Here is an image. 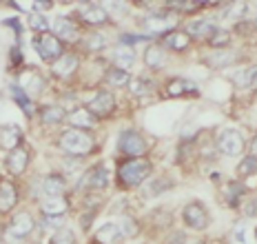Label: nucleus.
Instances as JSON below:
<instances>
[{"label": "nucleus", "mask_w": 257, "mask_h": 244, "mask_svg": "<svg viewBox=\"0 0 257 244\" xmlns=\"http://www.w3.org/2000/svg\"><path fill=\"white\" fill-rule=\"evenodd\" d=\"M246 213H248V215H255V213H257V202H250L248 209H246Z\"/></svg>", "instance_id": "nucleus-45"}, {"label": "nucleus", "mask_w": 257, "mask_h": 244, "mask_svg": "<svg viewBox=\"0 0 257 244\" xmlns=\"http://www.w3.org/2000/svg\"><path fill=\"white\" fill-rule=\"evenodd\" d=\"M42 87H45V80H42V78H34L31 84H29V91L31 93H38V91H42Z\"/></svg>", "instance_id": "nucleus-42"}, {"label": "nucleus", "mask_w": 257, "mask_h": 244, "mask_svg": "<svg viewBox=\"0 0 257 244\" xmlns=\"http://www.w3.org/2000/svg\"><path fill=\"white\" fill-rule=\"evenodd\" d=\"M173 25V18H169L167 14H153L144 20V29L151 31V34H160V31L169 29Z\"/></svg>", "instance_id": "nucleus-15"}, {"label": "nucleus", "mask_w": 257, "mask_h": 244, "mask_svg": "<svg viewBox=\"0 0 257 244\" xmlns=\"http://www.w3.org/2000/svg\"><path fill=\"white\" fill-rule=\"evenodd\" d=\"M40 206H42V213L47 217H62L69 209L67 200H64L62 195H58V198H45Z\"/></svg>", "instance_id": "nucleus-11"}, {"label": "nucleus", "mask_w": 257, "mask_h": 244, "mask_svg": "<svg viewBox=\"0 0 257 244\" xmlns=\"http://www.w3.org/2000/svg\"><path fill=\"white\" fill-rule=\"evenodd\" d=\"M189 244H202V242H195V240H191V242H189Z\"/></svg>", "instance_id": "nucleus-48"}, {"label": "nucleus", "mask_w": 257, "mask_h": 244, "mask_svg": "<svg viewBox=\"0 0 257 244\" xmlns=\"http://www.w3.org/2000/svg\"><path fill=\"white\" fill-rule=\"evenodd\" d=\"M255 171H257V158H253V156H246L237 167L239 176H250V173H255Z\"/></svg>", "instance_id": "nucleus-34"}, {"label": "nucleus", "mask_w": 257, "mask_h": 244, "mask_svg": "<svg viewBox=\"0 0 257 244\" xmlns=\"http://www.w3.org/2000/svg\"><path fill=\"white\" fill-rule=\"evenodd\" d=\"M235 51H217V54H213L211 58H208V62H215V65H228L231 60H235Z\"/></svg>", "instance_id": "nucleus-35"}, {"label": "nucleus", "mask_w": 257, "mask_h": 244, "mask_svg": "<svg viewBox=\"0 0 257 244\" xmlns=\"http://www.w3.org/2000/svg\"><path fill=\"white\" fill-rule=\"evenodd\" d=\"M117 149H120L122 153H126V156L138 158L147 151V142H144V138L140 134H136V131H124V134L120 136Z\"/></svg>", "instance_id": "nucleus-6"}, {"label": "nucleus", "mask_w": 257, "mask_h": 244, "mask_svg": "<svg viewBox=\"0 0 257 244\" xmlns=\"http://www.w3.org/2000/svg\"><path fill=\"white\" fill-rule=\"evenodd\" d=\"M149 173H151V162L142 160V158H133V160H126L124 164H122L120 171H117V176H120L122 184H126V187H136V184H140Z\"/></svg>", "instance_id": "nucleus-2"}, {"label": "nucleus", "mask_w": 257, "mask_h": 244, "mask_svg": "<svg viewBox=\"0 0 257 244\" xmlns=\"http://www.w3.org/2000/svg\"><path fill=\"white\" fill-rule=\"evenodd\" d=\"M171 244H184V242H171Z\"/></svg>", "instance_id": "nucleus-49"}, {"label": "nucleus", "mask_w": 257, "mask_h": 244, "mask_svg": "<svg viewBox=\"0 0 257 244\" xmlns=\"http://www.w3.org/2000/svg\"><path fill=\"white\" fill-rule=\"evenodd\" d=\"M140 40H144L142 36H128V34H124V36H122V45H126V47L136 45V42H140Z\"/></svg>", "instance_id": "nucleus-43"}, {"label": "nucleus", "mask_w": 257, "mask_h": 244, "mask_svg": "<svg viewBox=\"0 0 257 244\" xmlns=\"http://www.w3.org/2000/svg\"><path fill=\"white\" fill-rule=\"evenodd\" d=\"M12 91H14V98H16V102L20 104V107L25 109V113L27 115H34V104H31V100L27 98V93L25 91H20V87H12Z\"/></svg>", "instance_id": "nucleus-30"}, {"label": "nucleus", "mask_w": 257, "mask_h": 244, "mask_svg": "<svg viewBox=\"0 0 257 244\" xmlns=\"http://www.w3.org/2000/svg\"><path fill=\"white\" fill-rule=\"evenodd\" d=\"M34 226H36L34 217L27 213V211H23V213L14 215V220L7 224V235L12 237V240H23V237H27L34 231Z\"/></svg>", "instance_id": "nucleus-5"}, {"label": "nucleus", "mask_w": 257, "mask_h": 244, "mask_svg": "<svg viewBox=\"0 0 257 244\" xmlns=\"http://www.w3.org/2000/svg\"><path fill=\"white\" fill-rule=\"evenodd\" d=\"M51 244H76V235L69 229H58L51 237Z\"/></svg>", "instance_id": "nucleus-32"}, {"label": "nucleus", "mask_w": 257, "mask_h": 244, "mask_svg": "<svg viewBox=\"0 0 257 244\" xmlns=\"http://www.w3.org/2000/svg\"><path fill=\"white\" fill-rule=\"evenodd\" d=\"M82 187H89V189H104L106 187V169L102 164L91 169L87 173V178L82 180Z\"/></svg>", "instance_id": "nucleus-16"}, {"label": "nucleus", "mask_w": 257, "mask_h": 244, "mask_svg": "<svg viewBox=\"0 0 257 244\" xmlns=\"http://www.w3.org/2000/svg\"><path fill=\"white\" fill-rule=\"evenodd\" d=\"M111 58H113L117 69L126 71V69H131L133 62H136V51H133L131 47H126V45H120V47H115V49L111 51Z\"/></svg>", "instance_id": "nucleus-12"}, {"label": "nucleus", "mask_w": 257, "mask_h": 244, "mask_svg": "<svg viewBox=\"0 0 257 244\" xmlns=\"http://www.w3.org/2000/svg\"><path fill=\"white\" fill-rule=\"evenodd\" d=\"M76 67H78V58L71 56V54H64L56 60L53 73H56V76H69L71 71H76Z\"/></svg>", "instance_id": "nucleus-20"}, {"label": "nucleus", "mask_w": 257, "mask_h": 244, "mask_svg": "<svg viewBox=\"0 0 257 244\" xmlns=\"http://www.w3.org/2000/svg\"><path fill=\"white\" fill-rule=\"evenodd\" d=\"M217 31V27L208 20H193L189 23V36H195V38H208Z\"/></svg>", "instance_id": "nucleus-19"}, {"label": "nucleus", "mask_w": 257, "mask_h": 244, "mask_svg": "<svg viewBox=\"0 0 257 244\" xmlns=\"http://www.w3.org/2000/svg\"><path fill=\"white\" fill-rule=\"evenodd\" d=\"M122 237L124 235H122L117 222H106V224H102L98 231H95V240L100 244H120Z\"/></svg>", "instance_id": "nucleus-10"}, {"label": "nucleus", "mask_w": 257, "mask_h": 244, "mask_svg": "<svg viewBox=\"0 0 257 244\" xmlns=\"http://www.w3.org/2000/svg\"><path fill=\"white\" fill-rule=\"evenodd\" d=\"M27 164H29V153H27V149H20L18 147V149H14L7 156V167L14 176H20L27 169Z\"/></svg>", "instance_id": "nucleus-13"}, {"label": "nucleus", "mask_w": 257, "mask_h": 244, "mask_svg": "<svg viewBox=\"0 0 257 244\" xmlns=\"http://www.w3.org/2000/svg\"><path fill=\"white\" fill-rule=\"evenodd\" d=\"M40 115H42V120H45L47 125H58V122L64 120V111H62V107H58V104H53V107H45L40 111Z\"/></svg>", "instance_id": "nucleus-26"}, {"label": "nucleus", "mask_w": 257, "mask_h": 244, "mask_svg": "<svg viewBox=\"0 0 257 244\" xmlns=\"http://www.w3.org/2000/svg\"><path fill=\"white\" fill-rule=\"evenodd\" d=\"M169 187V180H164V178H158V180H153V182H149L147 187L142 189V195L144 198H155V195H160L162 191H167Z\"/></svg>", "instance_id": "nucleus-27"}, {"label": "nucleus", "mask_w": 257, "mask_h": 244, "mask_svg": "<svg viewBox=\"0 0 257 244\" xmlns=\"http://www.w3.org/2000/svg\"><path fill=\"white\" fill-rule=\"evenodd\" d=\"M113 107H115V98L109 91H98L89 100V111L93 115H106L113 111Z\"/></svg>", "instance_id": "nucleus-8"}, {"label": "nucleus", "mask_w": 257, "mask_h": 244, "mask_svg": "<svg viewBox=\"0 0 257 244\" xmlns=\"http://www.w3.org/2000/svg\"><path fill=\"white\" fill-rule=\"evenodd\" d=\"M104 7H106V9H124L126 5H124V3H106Z\"/></svg>", "instance_id": "nucleus-44"}, {"label": "nucleus", "mask_w": 257, "mask_h": 244, "mask_svg": "<svg viewBox=\"0 0 257 244\" xmlns=\"http://www.w3.org/2000/svg\"><path fill=\"white\" fill-rule=\"evenodd\" d=\"M228 40H231V36H228L226 31H222V29H217L215 34L211 36V45L217 47V49H224V47L228 45Z\"/></svg>", "instance_id": "nucleus-36"}, {"label": "nucleus", "mask_w": 257, "mask_h": 244, "mask_svg": "<svg viewBox=\"0 0 257 244\" xmlns=\"http://www.w3.org/2000/svg\"><path fill=\"white\" fill-rule=\"evenodd\" d=\"M128 89H131V93H136V95L149 93V91H151V80H144V78H136V80L128 82Z\"/></svg>", "instance_id": "nucleus-33"}, {"label": "nucleus", "mask_w": 257, "mask_h": 244, "mask_svg": "<svg viewBox=\"0 0 257 244\" xmlns=\"http://www.w3.org/2000/svg\"><path fill=\"white\" fill-rule=\"evenodd\" d=\"M255 235H257V231H255Z\"/></svg>", "instance_id": "nucleus-50"}, {"label": "nucleus", "mask_w": 257, "mask_h": 244, "mask_svg": "<svg viewBox=\"0 0 257 244\" xmlns=\"http://www.w3.org/2000/svg\"><path fill=\"white\" fill-rule=\"evenodd\" d=\"M244 233H246V226H244V224H237V226L233 229V240L237 242V244H246V242H244Z\"/></svg>", "instance_id": "nucleus-40"}, {"label": "nucleus", "mask_w": 257, "mask_h": 244, "mask_svg": "<svg viewBox=\"0 0 257 244\" xmlns=\"http://www.w3.org/2000/svg\"><path fill=\"white\" fill-rule=\"evenodd\" d=\"M250 151H253V158H257V136H255V140H253V147H250Z\"/></svg>", "instance_id": "nucleus-46"}, {"label": "nucleus", "mask_w": 257, "mask_h": 244, "mask_svg": "<svg viewBox=\"0 0 257 244\" xmlns=\"http://www.w3.org/2000/svg\"><path fill=\"white\" fill-rule=\"evenodd\" d=\"M189 42H191V36L186 31H171V34H167V38H164V45L175 51H184L189 47Z\"/></svg>", "instance_id": "nucleus-21"}, {"label": "nucleus", "mask_w": 257, "mask_h": 244, "mask_svg": "<svg viewBox=\"0 0 257 244\" xmlns=\"http://www.w3.org/2000/svg\"><path fill=\"white\" fill-rule=\"evenodd\" d=\"M34 45H36V51L40 54V58H45V60H53V58L62 56L60 40H58V36L49 34V31H47V34H40Z\"/></svg>", "instance_id": "nucleus-4"}, {"label": "nucleus", "mask_w": 257, "mask_h": 244, "mask_svg": "<svg viewBox=\"0 0 257 244\" xmlns=\"http://www.w3.org/2000/svg\"><path fill=\"white\" fill-rule=\"evenodd\" d=\"M20 140H23V131L16 125H3L0 127V147L7 151H14L20 147Z\"/></svg>", "instance_id": "nucleus-9"}, {"label": "nucleus", "mask_w": 257, "mask_h": 244, "mask_svg": "<svg viewBox=\"0 0 257 244\" xmlns=\"http://www.w3.org/2000/svg\"><path fill=\"white\" fill-rule=\"evenodd\" d=\"M106 45V40L102 38V36L100 34H93V36H89V40H87V47L91 51H100L102 49V47Z\"/></svg>", "instance_id": "nucleus-38"}, {"label": "nucleus", "mask_w": 257, "mask_h": 244, "mask_svg": "<svg viewBox=\"0 0 257 244\" xmlns=\"http://www.w3.org/2000/svg\"><path fill=\"white\" fill-rule=\"evenodd\" d=\"M217 147L222 149V153H226V156H239V153L244 151V138L239 131H235V129H226V131H222L217 138Z\"/></svg>", "instance_id": "nucleus-3"}, {"label": "nucleus", "mask_w": 257, "mask_h": 244, "mask_svg": "<svg viewBox=\"0 0 257 244\" xmlns=\"http://www.w3.org/2000/svg\"><path fill=\"white\" fill-rule=\"evenodd\" d=\"M64 191V180L60 176H47L42 180V193L45 198H58Z\"/></svg>", "instance_id": "nucleus-18"}, {"label": "nucleus", "mask_w": 257, "mask_h": 244, "mask_svg": "<svg viewBox=\"0 0 257 244\" xmlns=\"http://www.w3.org/2000/svg\"><path fill=\"white\" fill-rule=\"evenodd\" d=\"M18 193L12 182H0V211H9L16 206Z\"/></svg>", "instance_id": "nucleus-17"}, {"label": "nucleus", "mask_w": 257, "mask_h": 244, "mask_svg": "<svg viewBox=\"0 0 257 244\" xmlns=\"http://www.w3.org/2000/svg\"><path fill=\"white\" fill-rule=\"evenodd\" d=\"M69 120H71L73 129L76 127H82V129H87V127H93V113H91L89 109H76L71 115H69Z\"/></svg>", "instance_id": "nucleus-23"}, {"label": "nucleus", "mask_w": 257, "mask_h": 244, "mask_svg": "<svg viewBox=\"0 0 257 244\" xmlns=\"http://www.w3.org/2000/svg\"><path fill=\"white\" fill-rule=\"evenodd\" d=\"M244 14H246V5L244 3H235V5L228 7V12L224 16H226V18H231V20H239Z\"/></svg>", "instance_id": "nucleus-37"}, {"label": "nucleus", "mask_w": 257, "mask_h": 244, "mask_svg": "<svg viewBox=\"0 0 257 244\" xmlns=\"http://www.w3.org/2000/svg\"><path fill=\"white\" fill-rule=\"evenodd\" d=\"M29 29H34V31H38V34H47V29H49V23H47V18L45 16H40V14H29Z\"/></svg>", "instance_id": "nucleus-31"}, {"label": "nucleus", "mask_w": 257, "mask_h": 244, "mask_svg": "<svg viewBox=\"0 0 257 244\" xmlns=\"http://www.w3.org/2000/svg\"><path fill=\"white\" fill-rule=\"evenodd\" d=\"M184 222L191 226V229H206L208 226V213L202 202H191L184 206Z\"/></svg>", "instance_id": "nucleus-7"}, {"label": "nucleus", "mask_w": 257, "mask_h": 244, "mask_svg": "<svg viewBox=\"0 0 257 244\" xmlns=\"http://www.w3.org/2000/svg\"><path fill=\"white\" fill-rule=\"evenodd\" d=\"M106 82L113 84V87H124V84L131 82V78H128V73L122 71V69H111V71L106 73Z\"/></svg>", "instance_id": "nucleus-28"}, {"label": "nucleus", "mask_w": 257, "mask_h": 244, "mask_svg": "<svg viewBox=\"0 0 257 244\" xmlns=\"http://www.w3.org/2000/svg\"><path fill=\"white\" fill-rule=\"evenodd\" d=\"M144 62H147L151 69H160L164 65V51H162V47H149L147 49V54H144Z\"/></svg>", "instance_id": "nucleus-24"}, {"label": "nucleus", "mask_w": 257, "mask_h": 244, "mask_svg": "<svg viewBox=\"0 0 257 244\" xmlns=\"http://www.w3.org/2000/svg\"><path fill=\"white\" fill-rule=\"evenodd\" d=\"M246 87H255L257 89V67L246 69Z\"/></svg>", "instance_id": "nucleus-39"}, {"label": "nucleus", "mask_w": 257, "mask_h": 244, "mask_svg": "<svg viewBox=\"0 0 257 244\" xmlns=\"http://www.w3.org/2000/svg\"><path fill=\"white\" fill-rule=\"evenodd\" d=\"M53 29H56L58 34V40H67V42H73L78 38V27L76 23H71L69 18H56V23H53Z\"/></svg>", "instance_id": "nucleus-14"}, {"label": "nucleus", "mask_w": 257, "mask_h": 244, "mask_svg": "<svg viewBox=\"0 0 257 244\" xmlns=\"http://www.w3.org/2000/svg\"><path fill=\"white\" fill-rule=\"evenodd\" d=\"M36 7H38V9H45V7H51V3H36Z\"/></svg>", "instance_id": "nucleus-47"}, {"label": "nucleus", "mask_w": 257, "mask_h": 244, "mask_svg": "<svg viewBox=\"0 0 257 244\" xmlns=\"http://www.w3.org/2000/svg\"><path fill=\"white\" fill-rule=\"evenodd\" d=\"M117 224H120V231H122V235H124V237H136L138 233H140V226H138V222L133 220V217H128V215L122 217Z\"/></svg>", "instance_id": "nucleus-29"}, {"label": "nucleus", "mask_w": 257, "mask_h": 244, "mask_svg": "<svg viewBox=\"0 0 257 244\" xmlns=\"http://www.w3.org/2000/svg\"><path fill=\"white\" fill-rule=\"evenodd\" d=\"M82 16H84V20L91 23V25H102V23L109 20V14L104 12L102 5H89V7L82 12Z\"/></svg>", "instance_id": "nucleus-22"}, {"label": "nucleus", "mask_w": 257, "mask_h": 244, "mask_svg": "<svg viewBox=\"0 0 257 244\" xmlns=\"http://www.w3.org/2000/svg\"><path fill=\"white\" fill-rule=\"evenodd\" d=\"M169 7H173V9H197L200 3H169Z\"/></svg>", "instance_id": "nucleus-41"}, {"label": "nucleus", "mask_w": 257, "mask_h": 244, "mask_svg": "<svg viewBox=\"0 0 257 244\" xmlns=\"http://www.w3.org/2000/svg\"><path fill=\"white\" fill-rule=\"evenodd\" d=\"M60 147L71 156H87V153L93 149V140H91L89 134L80 129H69L60 136Z\"/></svg>", "instance_id": "nucleus-1"}, {"label": "nucleus", "mask_w": 257, "mask_h": 244, "mask_svg": "<svg viewBox=\"0 0 257 244\" xmlns=\"http://www.w3.org/2000/svg\"><path fill=\"white\" fill-rule=\"evenodd\" d=\"M189 91H195V84L191 80H171L169 87H167V93L169 95H182V93H189Z\"/></svg>", "instance_id": "nucleus-25"}]
</instances>
